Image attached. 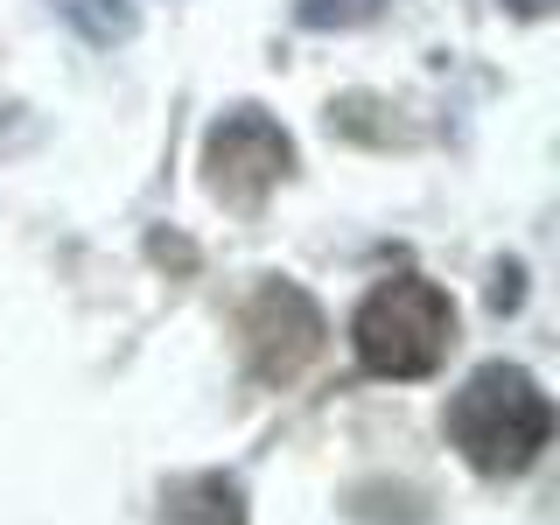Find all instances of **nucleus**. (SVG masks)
Listing matches in <instances>:
<instances>
[{"instance_id":"0eeeda50","label":"nucleus","mask_w":560,"mask_h":525,"mask_svg":"<svg viewBox=\"0 0 560 525\" xmlns=\"http://www.w3.org/2000/svg\"><path fill=\"white\" fill-rule=\"evenodd\" d=\"M385 0H294V22L302 28H358L372 22Z\"/></svg>"},{"instance_id":"423d86ee","label":"nucleus","mask_w":560,"mask_h":525,"mask_svg":"<svg viewBox=\"0 0 560 525\" xmlns=\"http://www.w3.org/2000/svg\"><path fill=\"white\" fill-rule=\"evenodd\" d=\"M57 8L92 35V43H127V35H133V8H127V0H57Z\"/></svg>"},{"instance_id":"7ed1b4c3","label":"nucleus","mask_w":560,"mask_h":525,"mask_svg":"<svg viewBox=\"0 0 560 525\" xmlns=\"http://www.w3.org/2000/svg\"><path fill=\"white\" fill-rule=\"evenodd\" d=\"M288 168H294V140L280 133L273 113H259V105H232L224 119H210V133H203V189L218 203L253 210Z\"/></svg>"},{"instance_id":"f257e3e1","label":"nucleus","mask_w":560,"mask_h":525,"mask_svg":"<svg viewBox=\"0 0 560 525\" xmlns=\"http://www.w3.org/2000/svg\"><path fill=\"white\" fill-rule=\"evenodd\" d=\"M448 442L477 477H518L553 442V399L525 364H477L448 399Z\"/></svg>"},{"instance_id":"f03ea898","label":"nucleus","mask_w":560,"mask_h":525,"mask_svg":"<svg viewBox=\"0 0 560 525\" xmlns=\"http://www.w3.org/2000/svg\"><path fill=\"white\" fill-rule=\"evenodd\" d=\"M455 343V302L428 273H393L350 315V350L372 378H434Z\"/></svg>"},{"instance_id":"20e7f679","label":"nucleus","mask_w":560,"mask_h":525,"mask_svg":"<svg viewBox=\"0 0 560 525\" xmlns=\"http://www.w3.org/2000/svg\"><path fill=\"white\" fill-rule=\"evenodd\" d=\"M238 337H245V372L259 385H288L323 358L329 323L294 280H267V288H253V302H245Z\"/></svg>"},{"instance_id":"6e6552de","label":"nucleus","mask_w":560,"mask_h":525,"mask_svg":"<svg viewBox=\"0 0 560 525\" xmlns=\"http://www.w3.org/2000/svg\"><path fill=\"white\" fill-rule=\"evenodd\" d=\"M512 8H518V14H547L553 0H512Z\"/></svg>"},{"instance_id":"39448f33","label":"nucleus","mask_w":560,"mask_h":525,"mask_svg":"<svg viewBox=\"0 0 560 525\" xmlns=\"http://www.w3.org/2000/svg\"><path fill=\"white\" fill-rule=\"evenodd\" d=\"M162 525H253L245 483L232 469H189L162 483Z\"/></svg>"}]
</instances>
